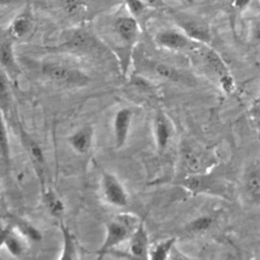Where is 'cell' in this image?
I'll return each instance as SVG.
<instances>
[{
	"instance_id": "7402d4cb",
	"label": "cell",
	"mask_w": 260,
	"mask_h": 260,
	"mask_svg": "<svg viewBox=\"0 0 260 260\" xmlns=\"http://www.w3.org/2000/svg\"><path fill=\"white\" fill-rule=\"evenodd\" d=\"M61 232L63 236V249L62 254L60 256L61 259H74L76 258V245L74 241V237L71 234L70 230L61 223Z\"/></svg>"
},
{
	"instance_id": "ac0fdd59",
	"label": "cell",
	"mask_w": 260,
	"mask_h": 260,
	"mask_svg": "<svg viewBox=\"0 0 260 260\" xmlns=\"http://www.w3.org/2000/svg\"><path fill=\"white\" fill-rule=\"evenodd\" d=\"M147 65L153 74L164 79L174 82H187L188 80V77L184 74V72H181L168 64L160 62H150Z\"/></svg>"
},
{
	"instance_id": "836d02e7",
	"label": "cell",
	"mask_w": 260,
	"mask_h": 260,
	"mask_svg": "<svg viewBox=\"0 0 260 260\" xmlns=\"http://www.w3.org/2000/svg\"><path fill=\"white\" fill-rule=\"evenodd\" d=\"M255 102H260V93H259V95H258V98L256 99V101Z\"/></svg>"
},
{
	"instance_id": "603a6c76",
	"label": "cell",
	"mask_w": 260,
	"mask_h": 260,
	"mask_svg": "<svg viewBox=\"0 0 260 260\" xmlns=\"http://www.w3.org/2000/svg\"><path fill=\"white\" fill-rule=\"evenodd\" d=\"M176 242V238H169L165 241L157 243L149 251V259L152 260H165L169 258L170 252Z\"/></svg>"
},
{
	"instance_id": "9c48e42d",
	"label": "cell",
	"mask_w": 260,
	"mask_h": 260,
	"mask_svg": "<svg viewBox=\"0 0 260 260\" xmlns=\"http://www.w3.org/2000/svg\"><path fill=\"white\" fill-rule=\"evenodd\" d=\"M202 59L205 67L210 73H212L216 77L218 83L224 77L232 74L228 65L224 63L218 53L213 49L207 47V45L202 50Z\"/></svg>"
},
{
	"instance_id": "cb8c5ba5",
	"label": "cell",
	"mask_w": 260,
	"mask_h": 260,
	"mask_svg": "<svg viewBox=\"0 0 260 260\" xmlns=\"http://www.w3.org/2000/svg\"><path fill=\"white\" fill-rule=\"evenodd\" d=\"M22 139L34 162L37 166H39L41 169H43V166L45 164V158H44V153L41 146L30 137H27L26 134L22 133Z\"/></svg>"
},
{
	"instance_id": "5bb4252c",
	"label": "cell",
	"mask_w": 260,
	"mask_h": 260,
	"mask_svg": "<svg viewBox=\"0 0 260 260\" xmlns=\"http://www.w3.org/2000/svg\"><path fill=\"white\" fill-rule=\"evenodd\" d=\"M93 137V129L90 125H85L68 137L71 147L80 154L86 153L91 146Z\"/></svg>"
},
{
	"instance_id": "f546056e",
	"label": "cell",
	"mask_w": 260,
	"mask_h": 260,
	"mask_svg": "<svg viewBox=\"0 0 260 260\" xmlns=\"http://www.w3.org/2000/svg\"><path fill=\"white\" fill-rule=\"evenodd\" d=\"M64 11L68 14H76L81 8V0H60Z\"/></svg>"
},
{
	"instance_id": "7c38bea8",
	"label": "cell",
	"mask_w": 260,
	"mask_h": 260,
	"mask_svg": "<svg viewBox=\"0 0 260 260\" xmlns=\"http://www.w3.org/2000/svg\"><path fill=\"white\" fill-rule=\"evenodd\" d=\"M244 190L249 200L260 206V164H254L246 171Z\"/></svg>"
},
{
	"instance_id": "484cf974",
	"label": "cell",
	"mask_w": 260,
	"mask_h": 260,
	"mask_svg": "<svg viewBox=\"0 0 260 260\" xmlns=\"http://www.w3.org/2000/svg\"><path fill=\"white\" fill-rule=\"evenodd\" d=\"M9 100H10V93H9L8 75L2 69L1 70V77H0V103H1L2 112H4L6 108H8Z\"/></svg>"
},
{
	"instance_id": "4dcf8cb0",
	"label": "cell",
	"mask_w": 260,
	"mask_h": 260,
	"mask_svg": "<svg viewBox=\"0 0 260 260\" xmlns=\"http://www.w3.org/2000/svg\"><path fill=\"white\" fill-rule=\"evenodd\" d=\"M250 3V0H233L232 1V6L235 9H244L248 4Z\"/></svg>"
},
{
	"instance_id": "d6a6232c",
	"label": "cell",
	"mask_w": 260,
	"mask_h": 260,
	"mask_svg": "<svg viewBox=\"0 0 260 260\" xmlns=\"http://www.w3.org/2000/svg\"><path fill=\"white\" fill-rule=\"evenodd\" d=\"M145 1L150 7H157L160 4L159 0H143Z\"/></svg>"
},
{
	"instance_id": "e0dca14e",
	"label": "cell",
	"mask_w": 260,
	"mask_h": 260,
	"mask_svg": "<svg viewBox=\"0 0 260 260\" xmlns=\"http://www.w3.org/2000/svg\"><path fill=\"white\" fill-rule=\"evenodd\" d=\"M32 29V17L31 15L24 11L18 14L10 23L7 35L13 40H19L27 36Z\"/></svg>"
},
{
	"instance_id": "3957f363",
	"label": "cell",
	"mask_w": 260,
	"mask_h": 260,
	"mask_svg": "<svg viewBox=\"0 0 260 260\" xmlns=\"http://www.w3.org/2000/svg\"><path fill=\"white\" fill-rule=\"evenodd\" d=\"M42 73L50 80L65 86H83L89 82V77L81 70L60 64H45Z\"/></svg>"
},
{
	"instance_id": "4fadbf2b",
	"label": "cell",
	"mask_w": 260,
	"mask_h": 260,
	"mask_svg": "<svg viewBox=\"0 0 260 260\" xmlns=\"http://www.w3.org/2000/svg\"><path fill=\"white\" fill-rule=\"evenodd\" d=\"M12 41L13 39H11L8 35L7 37L2 38L0 44V62L2 69L7 73V75L15 77L20 71L15 61Z\"/></svg>"
},
{
	"instance_id": "83f0119b",
	"label": "cell",
	"mask_w": 260,
	"mask_h": 260,
	"mask_svg": "<svg viewBox=\"0 0 260 260\" xmlns=\"http://www.w3.org/2000/svg\"><path fill=\"white\" fill-rule=\"evenodd\" d=\"M250 41L253 45L260 44V14L254 16L250 22Z\"/></svg>"
},
{
	"instance_id": "4316f807",
	"label": "cell",
	"mask_w": 260,
	"mask_h": 260,
	"mask_svg": "<svg viewBox=\"0 0 260 260\" xmlns=\"http://www.w3.org/2000/svg\"><path fill=\"white\" fill-rule=\"evenodd\" d=\"M125 5L129 11V13L134 16L136 19L142 16L148 7H150L145 1L143 0H125Z\"/></svg>"
},
{
	"instance_id": "f1b7e54d",
	"label": "cell",
	"mask_w": 260,
	"mask_h": 260,
	"mask_svg": "<svg viewBox=\"0 0 260 260\" xmlns=\"http://www.w3.org/2000/svg\"><path fill=\"white\" fill-rule=\"evenodd\" d=\"M1 156L2 159L7 161L9 157V143H8V134L6 132V126L4 120L2 121L1 127Z\"/></svg>"
},
{
	"instance_id": "5b68a950",
	"label": "cell",
	"mask_w": 260,
	"mask_h": 260,
	"mask_svg": "<svg viewBox=\"0 0 260 260\" xmlns=\"http://www.w3.org/2000/svg\"><path fill=\"white\" fill-rule=\"evenodd\" d=\"M102 193L105 201L113 206L125 207L128 205V195L124 186L118 178L111 173H103Z\"/></svg>"
},
{
	"instance_id": "1f68e13d",
	"label": "cell",
	"mask_w": 260,
	"mask_h": 260,
	"mask_svg": "<svg viewBox=\"0 0 260 260\" xmlns=\"http://www.w3.org/2000/svg\"><path fill=\"white\" fill-rule=\"evenodd\" d=\"M252 114L253 116H255L256 119L260 120V102H255V104L253 105Z\"/></svg>"
},
{
	"instance_id": "8992f818",
	"label": "cell",
	"mask_w": 260,
	"mask_h": 260,
	"mask_svg": "<svg viewBox=\"0 0 260 260\" xmlns=\"http://www.w3.org/2000/svg\"><path fill=\"white\" fill-rule=\"evenodd\" d=\"M154 40L159 47L172 51L194 49V46L200 44L192 41L182 30L178 31L175 29H162L155 35Z\"/></svg>"
},
{
	"instance_id": "9a60e30c",
	"label": "cell",
	"mask_w": 260,
	"mask_h": 260,
	"mask_svg": "<svg viewBox=\"0 0 260 260\" xmlns=\"http://www.w3.org/2000/svg\"><path fill=\"white\" fill-rule=\"evenodd\" d=\"M154 135L158 148L165 149L172 136L171 122L162 111H157L154 117Z\"/></svg>"
},
{
	"instance_id": "7a4b0ae2",
	"label": "cell",
	"mask_w": 260,
	"mask_h": 260,
	"mask_svg": "<svg viewBox=\"0 0 260 260\" xmlns=\"http://www.w3.org/2000/svg\"><path fill=\"white\" fill-rule=\"evenodd\" d=\"M173 18L180 29L192 41L208 45L211 42V29L202 18L183 12H174Z\"/></svg>"
},
{
	"instance_id": "30bf717a",
	"label": "cell",
	"mask_w": 260,
	"mask_h": 260,
	"mask_svg": "<svg viewBox=\"0 0 260 260\" xmlns=\"http://www.w3.org/2000/svg\"><path fill=\"white\" fill-rule=\"evenodd\" d=\"M129 253L135 258H149L148 236L143 220H140L138 226L129 239Z\"/></svg>"
},
{
	"instance_id": "ba28073f",
	"label": "cell",
	"mask_w": 260,
	"mask_h": 260,
	"mask_svg": "<svg viewBox=\"0 0 260 260\" xmlns=\"http://www.w3.org/2000/svg\"><path fill=\"white\" fill-rule=\"evenodd\" d=\"M114 29L119 38L129 45L135 43L139 36V23L131 14L118 16L114 21Z\"/></svg>"
},
{
	"instance_id": "ffe728a7",
	"label": "cell",
	"mask_w": 260,
	"mask_h": 260,
	"mask_svg": "<svg viewBox=\"0 0 260 260\" xmlns=\"http://www.w3.org/2000/svg\"><path fill=\"white\" fill-rule=\"evenodd\" d=\"M43 198H44V203L47 209L53 216L60 217L64 213L65 211L64 203L53 190L48 189L44 191Z\"/></svg>"
},
{
	"instance_id": "2e32d148",
	"label": "cell",
	"mask_w": 260,
	"mask_h": 260,
	"mask_svg": "<svg viewBox=\"0 0 260 260\" xmlns=\"http://www.w3.org/2000/svg\"><path fill=\"white\" fill-rule=\"evenodd\" d=\"M1 245L7 249V251L15 256H21L25 251V245L21 237L18 236L14 231L12 225H7L2 229L1 232Z\"/></svg>"
},
{
	"instance_id": "8fae6325",
	"label": "cell",
	"mask_w": 260,
	"mask_h": 260,
	"mask_svg": "<svg viewBox=\"0 0 260 260\" xmlns=\"http://www.w3.org/2000/svg\"><path fill=\"white\" fill-rule=\"evenodd\" d=\"M133 117V112L128 108L120 109L114 118V132L116 147H122L128 137L129 129L131 126V121Z\"/></svg>"
},
{
	"instance_id": "277c9868",
	"label": "cell",
	"mask_w": 260,
	"mask_h": 260,
	"mask_svg": "<svg viewBox=\"0 0 260 260\" xmlns=\"http://www.w3.org/2000/svg\"><path fill=\"white\" fill-rule=\"evenodd\" d=\"M180 185L188 189L194 194L209 193L213 195L224 196L226 194V186L221 180L209 173L191 174L180 182Z\"/></svg>"
},
{
	"instance_id": "52a82bcc",
	"label": "cell",
	"mask_w": 260,
	"mask_h": 260,
	"mask_svg": "<svg viewBox=\"0 0 260 260\" xmlns=\"http://www.w3.org/2000/svg\"><path fill=\"white\" fill-rule=\"evenodd\" d=\"M216 164L214 155L196 148H188L183 152V165L191 174L205 173Z\"/></svg>"
},
{
	"instance_id": "d4e9b609",
	"label": "cell",
	"mask_w": 260,
	"mask_h": 260,
	"mask_svg": "<svg viewBox=\"0 0 260 260\" xmlns=\"http://www.w3.org/2000/svg\"><path fill=\"white\" fill-rule=\"evenodd\" d=\"M214 223V217L210 215H203L193 219L188 225L187 231L192 234H201L208 231Z\"/></svg>"
},
{
	"instance_id": "d6986e66",
	"label": "cell",
	"mask_w": 260,
	"mask_h": 260,
	"mask_svg": "<svg viewBox=\"0 0 260 260\" xmlns=\"http://www.w3.org/2000/svg\"><path fill=\"white\" fill-rule=\"evenodd\" d=\"M7 216L9 217V220L12 222V225L16 228L18 233L23 238H26V239H29V240L36 241V242L42 240V233L36 226H34L31 223H29L28 221H26L23 218L15 216V215L7 214Z\"/></svg>"
},
{
	"instance_id": "44dd1931",
	"label": "cell",
	"mask_w": 260,
	"mask_h": 260,
	"mask_svg": "<svg viewBox=\"0 0 260 260\" xmlns=\"http://www.w3.org/2000/svg\"><path fill=\"white\" fill-rule=\"evenodd\" d=\"M92 43L90 36H88L83 30H75L73 31L66 40L63 45L65 48H69L70 50H84L89 47Z\"/></svg>"
},
{
	"instance_id": "6da1fadb",
	"label": "cell",
	"mask_w": 260,
	"mask_h": 260,
	"mask_svg": "<svg viewBox=\"0 0 260 260\" xmlns=\"http://www.w3.org/2000/svg\"><path fill=\"white\" fill-rule=\"evenodd\" d=\"M139 222L140 221L132 214H120L109 221L106 226L105 241L102 247L96 251L100 258L127 239H130Z\"/></svg>"
}]
</instances>
